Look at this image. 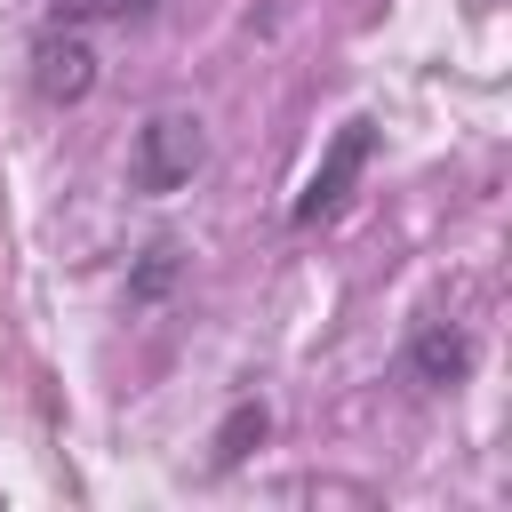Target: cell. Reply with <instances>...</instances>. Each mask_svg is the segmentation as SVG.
<instances>
[{"label":"cell","instance_id":"obj_3","mask_svg":"<svg viewBox=\"0 0 512 512\" xmlns=\"http://www.w3.org/2000/svg\"><path fill=\"white\" fill-rule=\"evenodd\" d=\"M32 80H40L48 104H80V96L96 88V48L64 24V32H48V40L32 48Z\"/></svg>","mask_w":512,"mask_h":512},{"label":"cell","instance_id":"obj_1","mask_svg":"<svg viewBox=\"0 0 512 512\" xmlns=\"http://www.w3.org/2000/svg\"><path fill=\"white\" fill-rule=\"evenodd\" d=\"M200 160H208V136H200V120H192V112H152V120L136 128V152H128V184L160 200V192L192 184V176H200Z\"/></svg>","mask_w":512,"mask_h":512},{"label":"cell","instance_id":"obj_5","mask_svg":"<svg viewBox=\"0 0 512 512\" xmlns=\"http://www.w3.org/2000/svg\"><path fill=\"white\" fill-rule=\"evenodd\" d=\"M248 440H264V408H256V400H240V408L216 424V464H240Z\"/></svg>","mask_w":512,"mask_h":512},{"label":"cell","instance_id":"obj_6","mask_svg":"<svg viewBox=\"0 0 512 512\" xmlns=\"http://www.w3.org/2000/svg\"><path fill=\"white\" fill-rule=\"evenodd\" d=\"M64 24H88V16H112V24H128V16H152L160 0H48Z\"/></svg>","mask_w":512,"mask_h":512},{"label":"cell","instance_id":"obj_4","mask_svg":"<svg viewBox=\"0 0 512 512\" xmlns=\"http://www.w3.org/2000/svg\"><path fill=\"white\" fill-rule=\"evenodd\" d=\"M408 384H424V392H440V384H464V368H472V336H456L448 320H416V336H408Z\"/></svg>","mask_w":512,"mask_h":512},{"label":"cell","instance_id":"obj_7","mask_svg":"<svg viewBox=\"0 0 512 512\" xmlns=\"http://www.w3.org/2000/svg\"><path fill=\"white\" fill-rule=\"evenodd\" d=\"M168 280H176V248L160 240V248H144V272H136V296H160Z\"/></svg>","mask_w":512,"mask_h":512},{"label":"cell","instance_id":"obj_2","mask_svg":"<svg viewBox=\"0 0 512 512\" xmlns=\"http://www.w3.org/2000/svg\"><path fill=\"white\" fill-rule=\"evenodd\" d=\"M368 152H376V128L368 120H344L336 128V144L320 152V168H312V184L296 192V208H288V224L296 232H312V224H328L344 200H352V184H360V168H368Z\"/></svg>","mask_w":512,"mask_h":512}]
</instances>
